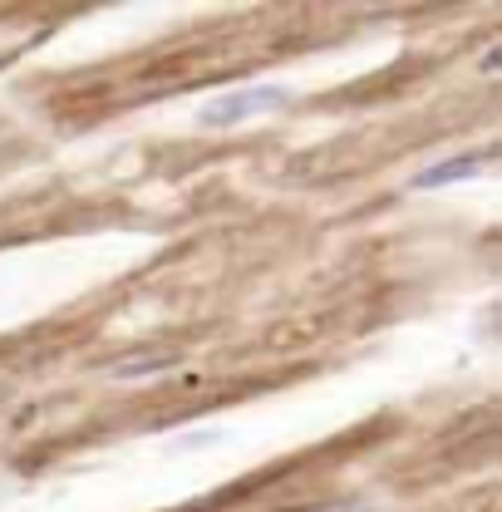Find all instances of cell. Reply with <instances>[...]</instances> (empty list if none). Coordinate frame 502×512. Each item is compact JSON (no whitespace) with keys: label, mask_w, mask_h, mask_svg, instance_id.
Here are the masks:
<instances>
[{"label":"cell","mask_w":502,"mask_h":512,"mask_svg":"<svg viewBox=\"0 0 502 512\" xmlns=\"http://www.w3.org/2000/svg\"><path fill=\"white\" fill-rule=\"evenodd\" d=\"M291 104V89L281 84H251V89H232V94H217L212 104L197 109V124L202 128H237L256 119V114H271V109H286Z\"/></svg>","instance_id":"cell-1"},{"label":"cell","mask_w":502,"mask_h":512,"mask_svg":"<svg viewBox=\"0 0 502 512\" xmlns=\"http://www.w3.org/2000/svg\"><path fill=\"white\" fill-rule=\"evenodd\" d=\"M173 365V355H133V360H119L109 375L114 380H138V375H158V370H168Z\"/></svg>","instance_id":"cell-3"},{"label":"cell","mask_w":502,"mask_h":512,"mask_svg":"<svg viewBox=\"0 0 502 512\" xmlns=\"http://www.w3.org/2000/svg\"><path fill=\"white\" fill-rule=\"evenodd\" d=\"M493 153L488 148H478V153H458V158H443V163H434V168H424L409 188L414 192H434V188H448V183H458V178H473L483 163H488Z\"/></svg>","instance_id":"cell-2"}]
</instances>
